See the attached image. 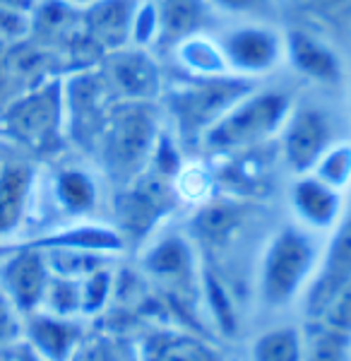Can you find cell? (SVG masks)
Instances as JSON below:
<instances>
[{"instance_id":"cell-28","label":"cell","mask_w":351,"mask_h":361,"mask_svg":"<svg viewBox=\"0 0 351 361\" xmlns=\"http://www.w3.org/2000/svg\"><path fill=\"white\" fill-rule=\"evenodd\" d=\"M159 42V20H156V10L152 0H140L135 17H133L130 27V46L135 49H156Z\"/></svg>"},{"instance_id":"cell-11","label":"cell","mask_w":351,"mask_h":361,"mask_svg":"<svg viewBox=\"0 0 351 361\" xmlns=\"http://www.w3.org/2000/svg\"><path fill=\"white\" fill-rule=\"evenodd\" d=\"M51 277L49 258L32 243L13 246L0 258V289L25 318L44 308Z\"/></svg>"},{"instance_id":"cell-32","label":"cell","mask_w":351,"mask_h":361,"mask_svg":"<svg viewBox=\"0 0 351 361\" xmlns=\"http://www.w3.org/2000/svg\"><path fill=\"white\" fill-rule=\"evenodd\" d=\"M17 80H20V73L15 66V44L0 42V111L20 94Z\"/></svg>"},{"instance_id":"cell-7","label":"cell","mask_w":351,"mask_h":361,"mask_svg":"<svg viewBox=\"0 0 351 361\" xmlns=\"http://www.w3.org/2000/svg\"><path fill=\"white\" fill-rule=\"evenodd\" d=\"M337 116L318 102H296L277 135V157L291 176L311 173L327 149L337 142Z\"/></svg>"},{"instance_id":"cell-8","label":"cell","mask_w":351,"mask_h":361,"mask_svg":"<svg viewBox=\"0 0 351 361\" xmlns=\"http://www.w3.org/2000/svg\"><path fill=\"white\" fill-rule=\"evenodd\" d=\"M226 68L250 82L265 80L284 66V29L270 22L245 20L216 34Z\"/></svg>"},{"instance_id":"cell-1","label":"cell","mask_w":351,"mask_h":361,"mask_svg":"<svg viewBox=\"0 0 351 361\" xmlns=\"http://www.w3.org/2000/svg\"><path fill=\"white\" fill-rule=\"evenodd\" d=\"M323 255V238L298 222L282 224L257 260V299L270 311L294 306L311 287Z\"/></svg>"},{"instance_id":"cell-2","label":"cell","mask_w":351,"mask_h":361,"mask_svg":"<svg viewBox=\"0 0 351 361\" xmlns=\"http://www.w3.org/2000/svg\"><path fill=\"white\" fill-rule=\"evenodd\" d=\"M294 104L296 97L289 87L255 85L209 128L200 147L216 157H231L265 147L277 140Z\"/></svg>"},{"instance_id":"cell-34","label":"cell","mask_w":351,"mask_h":361,"mask_svg":"<svg viewBox=\"0 0 351 361\" xmlns=\"http://www.w3.org/2000/svg\"><path fill=\"white\" fill-rule=\"evenodd\" d=\"M61 3H66L70 10H75V13H85V10H90L92 5H97L99 0H61Z\"/></svg>"},{"instance_id":"cell-20","label":"cell","mask_w":351,"mask_h":361,"mask_svg":"<svg viewBox=\"0 0 351 361\" xmlns=\"http://www.w3.org/2000/svg\"><path fill=\"white\" fill-rule=\"evenodd\" d=\"M32 190L34 171L27 164H5L0 169V238L10 236L22 224Z\"/></svg>"},{"instance_id":"cell-24","label":"cell","mask_w":351,"mask_h":361,"mask_svg":"<svg viewBox=\"0 0 351 361\" xmlns=\"http://www.w3.org/2000/svg\"><path fill=\"white\" fill-rule=\"evenodd\" d=\"M311 173H315L327 185L349 193L351 188V140H337L327 152L320 157Z\"/></svg>"},{"instance_id":"cell-14","label":"cell","mask_w":351,"mask_h":361,"mask_svg":"<svg viewBox=\"0 0 351 361\" xmlns=\"http://www.w3.org/2000/svg\"><path fill=\"white\" fill-rule=\"evenodd\" d=\"M347 193L327 185L315 173L294 176L289 185V205L298 222L315 234H330L344 212Z\"/></svg>"},{"instance_id":"cell-25","label":"cell","mask_w":351,"mask_h":361,"mask_svg":"<svg viewBox=\"0 0 351 361\" xmlns=\"http://www.w3.org/2000/svg\"><path fill=\"white\" fill-rule=\"evenodd\" d=\"M308 323L351 340V279L339 289L335 299H332L318 316L308 320Z\"/></svg>"},{"instance_id":"cell-19","label":"cell","mask_w":351,"mask_h":361,"mask_svg":"<svg viewBox=\"0 0 351 361\" xmlns=\"http://www.w3.org/2000/svg\"><path fill=\"white\" fill-rule=\"evenodd\" d=\"M140 0H99L82 13L87 32L101 49L121 51L130 46V27Z\"/></svg>"},{"instance_id":"cell-35","label":"cell","mask_w":351,"mask_h":361,"mask_svg":"<svg viewBox=\"0 0 351 361\" xmlns=\"http://www.w3.org/2000/svg\"><path fill=\"white\" fill-rule=\"evenodd\" d=\"M349 109H351V97H349Z\"/></svg>"},{"instance_id":"cell-15","label":"cell","mask_w":351,"mask_h":361,"mask_svg":"<svg viewBox=\"0 0 351 361\" xmlns=\"http://www.w3.org/2000/svg\"><path fill=\"white\" fill-rule=\"evenodd\" d=\"M25 345L41 361H73L85 345V325L80 318L37 311L25 318Z\"/></svg>"},{"instance_id":"cell-9","label":"cell","mask_w":351,"mask_h":361,"mask_svg":"<svg viewBox=\"0 0 351 361\" xmlns=\"http://www.w3.org/2000/svg\"><path fill=\"white\" fill-rule=\"evenodd\" d=\"M284 63L308 85L339 87L347 82V63L342 54L318 29H284Z\"/></svg>"},{"instance_id":"cell-33","label":"cell","mask_w":351,"mask_h":361,"mask_svg":"<svg viewBox=\"0 0 351 361\" xmlns=\"http://www.w3.org/2000/svg\"><path fill=\"white\" fill-rule=\"evenodd\" d=\"M37 3L39 0H0V8H15V10H27V13H32Z\"/></svg>"},{"instance_id":"cell-21","label":"cell","mask_w":351,"mask_h":361,"mask_svg":"<svg viewBox=\"0 0 351 361\" xmlns=\"http://www.w3.org/2000/svg\"><path fill=\"white\" fill-rule=\"evenodd\" d=\"M171 58L176 61V66H178L180 75H190V78L231 75L214 34H200V37H192L180 46H176Z\"/></svg>"},{"instance_id":"cell-5","label":"cell","mask_w":351,"mask_h":361,"mask_svg":"<svg viewBox=\"0 0 351 361\" xmlns=\"http://www.w3.org/2000/svg\"><path fill=\"white\" fill-rule=\"evenodd\" d=\"M0 133L32 152H51L68 133L63 82L44 80L20 92L0 111Z\"/></svg>"},{"instance_id":"cell-23","label":"cell","mask_w":351,"mask_h":361,"mask_svg":"<svg viewBox=\"0 0 351 361\" xmlns=\"http://www.w3.org/2000/svg\"><path fill=\"white\" fill-rule=\"evenodd\" d=\"M200 294L207 301V311L216 323V330H221L226 337H233L238 328V316H236V308H233V294L229 284L221 279V275H216L214 270L202 267Z\"/></svg>"},{"instance_id":"cell-16","label":"cell","mask_w":351,"mask_h":361,"mask_svg":"<svg viewBox=\"0 0 351 361\" xmlns=\"http://www.w3.org/2000/svg\"><path fill=\"white\" fill-rule=\"evenodd\" d=\"M159 20V42L156 49L171 56L176 46L200 34H212L216 13L207 0H152Z\"/></svg>"},{"instance_id":"cell-3","label":"cell","mask_w":351,"mask_h":361,"mask_svg":"<svg viewBox=\"0 0 351 361\" xmlns=\"http://www.w3.org/2000/svg\"><path fill=\"white\" fill-rule=\"evenodd\" d=\"M257 82L219 75V78H190L180 75L173 82H164L161 116L171 123V135L180 147L197 145L216 121L221 118L238 99H243Z\"/></svg>"},{"instance_id":"cell-6","label":"cell","mask_w":351,"mask_h":361,"mask_svg":"<svg viewBox=\"0 0 351 361\" xmlns=\"http://www.w3.org/2000/svg\"><path fill=\"white\" fill-rule=\"evenodd\" d=\"M180 197L171 178H164L154 171H144L130 183L121 185L116 197V231L123 243L142 248L159 234L164 219L173 212Z\"/></svg>"},{"instance_id":"cell-10","label":"cell","mask_w":351,"mask_h":361,"mask_svg":"<svg viewBox=\"0 0 351 361\" xmlns=\"http://www.w3.org/2000/svg\"><path fill=\"white\" fill-rule=\"evenodd\" d=\"M351 279V188L344 202V212L335 229L323 241V255L315 277L303 294V311L311 320L337 296L339 289Z\"/></svg>"},{"instance_id":"cell-22","label":"cell","mask_w":351,"mask_h":361,"mask_svg":"<svg viewBox=\"0 0 351 361\" xmlns=\"http://www.w3.org/2000/svg\"><path fill=\"white\" fill-rule=\"evenodd\" d=\"M250 361H306V337L296 325L262 330L250 345Z\"/></svg>"},{"instance_id":"cell-27","label":"cell","mask_w":351,"mask_h":361,"mask_svg":"<svg viewBox=\"0 0 351 361\" xmlns=\"http://www.w3.org/2000/svg\"><path fill=\"white\" fill-rule=\"evenodd\" d=\"M294 10H301L311 22L344 25L351 20V0H289Z\"/></svg>"},{"instance_id":"cell-4","label":"cell","mask_w":351,"mask_h":361,"mask_svg":"<svg viewBox=\"0 0 351 361\" xmlns=\"http://www.w3.org/2000/svg\"><path fill=\"white\" fill-rule=\"evenodd\" d=\"M159 109L147 102H118L94 140L104 171L125 185L149 169L164 126Z\"/></svg>"},{"instance_id":"cell-31","label":"cell","mask_w":351,"mask_h":361,"mask_svg":"<svg viewBox=\"0 0 351 361\" xmlns=\"http://www.w3.org/2000/svg\"><path fill=\"white\" fill-rule=\"evenodd\" d=\"M25 333V316L15 308L8 294L0 289V352L17 345V340Z\"/></svg>"},{"instance_id":"cell-12","label":"cell","mask_w":351,"mask_h":361,"mask_svg":"<svg viewBox=\"0 0 351 361\" xmlns=\"http://www.w3.org/2000/svg\"><path fill=\"white\" fill-rule=\"evenodd\" d=\"M142 270L176 292H200L202 267L195 246L185 234L164 231L142 246Z\"/></svg>"},{"instance_id":"cell-29","label":"cell","mask_w":351,"mask_h":361,"mask_svg":"<svg viewBox=\"0 0 351 361\" xmlns=\"http://www.w3.org/2000/svg\"><path fill=\"white\" fill-rule=\"evenodd\" d=\"M216 17H231V20H262L272 15V0H207Z\"/></svg>"},{"instance_id":"cell-13","label":"cell","mask_w":351,"mask_h":361,"mask_svg":"<svg viewBox=\"0 0 351 361\" xmlns=\"http://www.w3.org/2000/svg\"><path fill=\"white\" fill-rule=\"evenodd\" d=\"M109 90L121 102H147L154 104V99L164 92V73L156 66L147 49L125 46L121 51H113L109 58V66L104 70Z\"/></svg>"},{"instance_id":"cell-30","label":"cell","mask_w":351,"mask_h":361,"mask_svg":"<svg viewBox=\"0 0 351 361\" xmlns=\"http://www.w3.org/2000/svg\"><path fill=\"white\" fill-rule=\"evenodd\" d=\"M34 13V10H32ZM32 13L15 8H0V42L5 44H22L34 32Z\"/></svg>"},{"instance_id":"cell-17","label":"cell","mask_w":351,"mask_h":361,"mask_svg":"<svg viewBox=\"0 0 351 361\" xmlns=\"http://www.w3.org/2000/svg\"><path fill=\"white\" fill-rule=\"evenodd\" d=\"M137 361H224V354L197 333L161 328L142 337Z\"/></svg>"},{"instance_id":"cell-18","label":"cell","mask_w":351,"mask_h":361,"mask_svg":"<svg viewBox=\"0 0 351 361\" xmlns=\"http://www.w3.org/2000/svg\"><path fill=\"white\" fill-rule=\"evenodd\" d=\"M51 195L66 217L73 222H85L99 209L101 202V185L94 173L85 166H61L54 173Z\"/></svg>"},{"instance_id":"cell-26","label":"cell","mask_w":351,"mask_h":361,"mask_svg":"<svg viewBox=\"0 0 351 361\" xmlns=\"http://www.w3.org/2000/svg\"><path fill=\"white\" fill-rule=\"evenodd\" d=\"M113 272L109 270V265L82 277V318L97 316L106 306V301L113 296Z\"/></svg>"}]
</instances>
